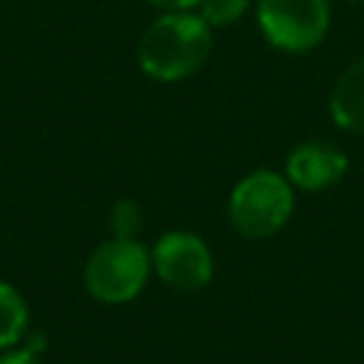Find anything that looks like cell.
<instances>
[{
	"instance_id": "cell-1",
	"label": "cell",
	"mask_w": 364,
	"mask_h": 364,
	"mask_svg": "<svg viewBox=\"0 0 364 364\" xmlns=\"http://www.w3.org/2000/svg\"><path fill=\"white\" fill-rule=\"evenodd\" d=\"M210 57V26L199 11H165L139 37V68L159 82L196 74Z\"/></svg>"
},
{
	"instance_id": "cell-2",
	"label": "cell",
	"mask_w": 364,
	"mask_h": 364,
	"mask_svg": "<svg viewBox=\"0 0 364 364\" xmlns=\"http://www.w3.org/2000/svg\"><path fill=\"white\" fill-rule=\"evenodd\" d=\"M296 208L293 185L287 176L259 168L239 179L228 196V219L245 239H267L279 233Z\"/></svg>"
},
{
	"instance_id": "cell-3",
	"label": "cell",
	"mask_w": 364,
	"mask_h": 364,
	"mask_svg": "<svg viewBox=\"0 0 364 364\" xmlns=\"http://www.w3.org/2000/svg\"><path fill=\"white\" fill-rule=\"evenodd\" d=\"M151 253L136 239H108L97 245L85 262V290L102 304H125L136 299L151 276Z\"/></svg>"
},
{
	"instance_id": "cell-4",
	"label": "cell",
	"mask_w": 364,
	"mask_h": 364,
	"mask_svg": "<svg viewBox=\"0 0 364 364\" xmlns=\"http://www.w3.org/2000/svg\"><path fill=\"white\" fill-rule=\"evenodd\" d=\"M256 23L273 48L304 54L330 28V0H256Z\"/></svg>"
},
{
	"instance_id": "cell-5",
	"label": "cell",
	"mask_w": 364,
	"mask_h": 364,
	"mask_svg": "<svg viewBox=\"0 0 364 364\" xmlns=\"http://www.w3.org/2000/svg\"><path fill=\"white\" fill-rule=\"evenodd\" d=\"M151 267L171 290L193 293L210 284L213 253L202 236L191 230H168L151 250Z\"/></svg>"
},
{
	"instance_id": "cell-6",
	"label": "cell",
	"mask_w": 364,
	"mask_h": 364,
	"mask_svg": "<svg viewBox=\"0 0 364 364\" xmlns=\"http://www.w3.org/2000/svg\"><path fill=\"white\" fill-rule=\"evenodd\" d=\"M347 173V156L330 142H301L284 159V176L299 191L333 188Z\"/></svg>"
},
{
	"instance_id": "cell-7",
	"label": "cell",
	"mask_w": 364,
	"mask_h": 364,
	"mask_svg": "<svg viewBox=\"0 0 364 364\" xmlns=\"http://www.w3.org/2000/svg\"><path fill=\"white\" fill-rule=\"evenodd\" d=\"M330 119L355 136H364V57L355 60L330 91Z\"/></svg>"
},
{
	"instance_id": "cell-8",
	"label": "cell",
	"mask_w": 364,
	"mask_h": 364,
	"mask_svg": "<svg viewBox=\"0 0 364 364\" xmlns=\"http://www.w3.org/2000/svg\"><path fill=\"white\" fill-rule=\"evenodd\" d=\"M28 324V307L20 290L0 279V350L14 347Z\"/></svg>"
},
{
	"instance_id": "cell-9",
	"label": "cell",
	"mask_w": 364,
	"mask_h": 364,
	"mask_svg": "<svg viewBox=\"0 0 364 364\" xmlns=\"http://www.w3.org/2000/svg\"><path fill=\"white\" fill-rule=\"evenodd\" d=\"M250 0H199L196 11L208 26H233L236 20L245 17Z\"/></svg>"
},
{
	"instance_id": "cell-10",
	"label": "cell",
	"mask_w": 364,
	"mask_h": 364,
	"mask_svg": "<svg viewBox=\"0 0 364 364\" xmlns=\"http://www.w3.org/2000/svg\"><path fill=\"white\" fill-rule=\"evenodd\" d=\"M142 228V210L136 202L131 199H119L114 208H111V230L114 236L119 239H134Z\"/></svg>"
},
{
	"instance_id": "cell-11",
	"label": "cell",
	"mask_w": 364,
	"mask_h": 364,
	"mask_svg": "<svg viewBox=\"0 0 364 364\" xmlns=\"http://www.w3.org/2000/svg\"><path fill=\"white\" fill-rule=\"evenodd\" d=\"M0 364H40V358H37V350L31 347H23V350L9 347V353H0Z\"/></svg>"
},
{
	"instance_id": "cell-12",
	"label": "cell",
	"mask_w": 364,
	"mask_h": 364,
	"mask_svg": "<svg viewBox=\"0 0 364 364\" xmlns=\"http://www.w3.org/2000/svg\"><path fill=\"white\" fill-rule=\"evenodd\" d=\"M148 3L162 11H193L199 6V0H148Z\"/></svg>"
},
{
	"instance_id": "cell-13",
	"label": "cell",
	"mask_w": 364,
	"mask_h": 364,
	"mask_svg": "<svg viewBox=\"0 0 364 364\" xmlns=\"http://www.w3.org/2000/svg\"><path fill=\"white\" fill-rule=\"evenodd\" d=\"M353 3H361V0H353Z\"/></svg>"
}]
</instances>
